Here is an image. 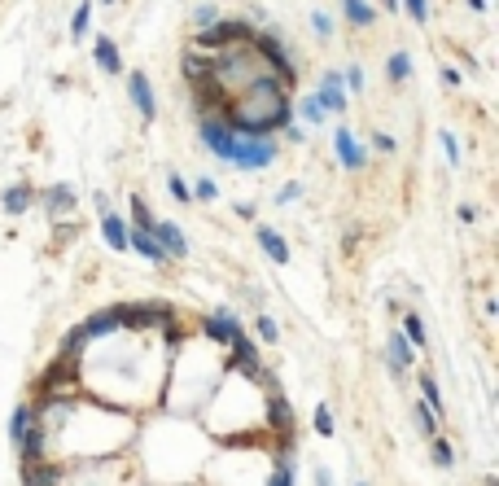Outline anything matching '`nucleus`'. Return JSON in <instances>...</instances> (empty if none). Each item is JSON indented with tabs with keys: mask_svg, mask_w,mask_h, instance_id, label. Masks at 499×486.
<instances>
[{
	"mask_svg": "<svg viewBox=\"0 0 499 486\" xmlns=\"http://www.w3.org/2000/svg\"><path fill=\"white\" fill-rule=\"evenodd\" d=\"M31 416H35V412H31V407H18V412H13V421H9V438H13V443L22 438V429H26V425H31Z\"/></svg>",
	"mask_w": 499,
	"mask_h": 486,
	"instance_id": "26",
	"label": "nucleus"
},
{
	"mask_svg": "<svg viewBox=\"0 0 499 486\" xmlns=\"http://www.w3.org/2000/svg\"><path fill=\"white\" fill-rule=\"evenodd\" d=\"M315 486H329V473L320 469V473H315Z\"/></svg>",
	"mask_w": 499,
	"mask_h": 486,
	"instance_id": "44",
	"label": "nucleus"
},
{
	"mask_svg": "<svg viewBox=\"0 0 499 486\" xmlns=\"http://www.w3.org/2000/svg\"><path fill=\"white\" fill-rule=\"evenodd\" d=\"M127 250H136V254H145L149 263H167V250L158 245V237L149 233V228H127Z\"/></svg>",
	"mask_w": 499,
	"mask_h": 486,
	"instance_id": "4",
	"label": "nucleus"
},
{
	"mask_svg": "<svg viewBox=\"0 0 499 486\" xmlns=\"http://www.w3.org/2000/svg\"><path fill=\"white\" fill-rule=\"evenodd\" d=\"M114 328H119V320H114V311H105V316H97V320H88V328H84V333H88V338H105V333H114Z\"/></svg>",
	"mask_w": 499,
	"mask_h": 486,
	"instance_id": "23",
	"label": "nucleus"
},
{
	"mask_svg": "<svg viewBox=\"0 0 499 486\" xmlns=\"http://www.w3.org/2000/svg\"><path fill=\"white\" fill-rule=\"evenodd\" d=\"M403 338L416 346V350H425L429 338H425V324H420V316H403Z\"/></svg>",
	"mask_w": 499,
	"mask_h": 486,
	"instance_id": "19",
	"label": "nucleus"
},
{
	"mask_svg": "<svg viewBox=\"0 0 499 486\" xmlns=\"http://www.w3.org/2000/svg\"><path fill=\"white\" fill-rule=\"evenodd\" d=\"M272 162H276V145H272V140H263V136H236L232 167L258 171V167H272Z\"/></svg>",
	"mask_w": 499,
	"mask_h": 486,
	"instance_id": "2",
	"label": "nucleus"
},
{
	"mask_svg": "<svg viewBox=\"0 0 499 486\" xmlns=\"http://www.w3.org/2000/svg\"><path fill=\"white\" fill-rule=\"evenodd\" d=\"M468 9L473 13H486V0H468Z\"/></svg>",
	"mask_w": 499,
	"mask_h": 486,
	"instance_id": "43",
	"label": "nucleus"
},
{
	"mask_svg": "<svg viewBox=\"0 0 499 486\" xmlns=\"http://www.w3.org/2000/svg\"><path fill=\"white\" fill-rule=\"evenodd\" d=\"M254 324H258V338H263V342H276V338H280V328H276V324H272L268 316H258Z\"/></svg>",
	"mask_w": 499,
	"mask_h": 486,
	"instance_id": "33",
	"label": "nucleus"
},
{
	"mask_svg": "<svg viewBox=\"0 0 499 486\" xmlns=\"http://www.w3.org/2000/svg\"><path fill=\"white\" fill-rule=\"evenodd\" d=\"M420 394H425V407L434 416H442V394H438V381L434 377H420Z\"/></svg>",
	"mask_w": 499,
	"mask_h": 486,
	"instance_id": "22",
	"label": "nucleus"
},
{
	"mask_svg": "<svg viewBox=\"0 0 499 486\" xmlns=\"http://www.w3.org/2000/svg\"><path fill=\"white\" fill-rule=\"evenodd\" d=\"M333 429H337V421H333V412H329V403H320V407H315V433H324V438H329Z\"/></svg>",
	"mask_w": 499,
	"mask_h": 486,
	"instance_id": "27",
	"label": "nucleus"
},
{
	"mask_svg": "<svg viewBox=\"0 0 499 486\" xmlns=\"http://www.w3.org/2000/svg\"><path fill=\"white\" fill-rule=\"evenodd\" d=\"M416 425H420V433H429V438H434V433H438V416L429 412V407H425V403H420V407H416Z\"/></svg>",
	"mask_w": 499,
	"mask_h": 486,
	"instance_id": "29",
	"label": "nucleus"
},
{
	"mask_svg": "<svg viewBox=\"0 0 499 486\" xmlns=\"http://www.w3.org/2000/svg\"><path fill=\"white\" fill-rule=\"evenodd\" d=\"M385 74H390V84H403L407 74H412V57H407V53H394V57L385 62Z\"/></svg>",
	"mask_w": 499,
	"mask_h": 486,
	"instance_id": "20",
	"label": "nucleus"
},
{
	"mask_svg": "<svg viewBox=\"0 0 499 486\" xmlns=\"http://www.w3.org/2000/svg\"><path fill=\"white\" fill-rule=\"evenodd\" d=\"M442 84H446V88H456V84H460V70L446 66V70H442Z\"/></svg>",
	"mask_w": 499,
	"mask_h": 486,
	"instance_id": "41",
	"label": "nucleus"
},
{
	"mask_svg": "<svg viewBox=\"0 0 499 486\" xmlns=\"http://www.w3.org/2000/svg\"><path fill=\"white\" fill-rule=\"evenodd\" d=\"M355 486H363V482H355Z\"/></svg>",
	"mask_w": 499,
	"mask_h": 486,
	"instance_id": "47",
	"label": "nucleus"
},
{
	"mask_svg": "<svg viewBox=\"0 0 499 486\" xmlns=\"http://www.w3.org/2000/svg\"><path fill=\"white\" fill-rule=\"evenodd\" d=\"M215 18H219V9H215V5H202V9L193 13V22H197V27H210Z\"/></svg>",
	"mask_w": 499,
	"mask_h": 486,
	"instance_id": "36",
	"label": "nucleus"
},
{
	"mask_svg": "<svg viewBox=\"0 0 499 486\" xmlns=\"http://www.w3.org/2000/svg\"><path fill=\"white\" fill-rule=\"evenodd\" d=\"M250 40H254L250 22H224V18H215L197 35V48H236V44H250Z\"/></svg>",
	"mask_w": 499,
	"mask_h": 486,
	"instance_id": "1",
	"label": "nucleus"
},
{
	"mask_svg": "<svg viewBox=\"0 0 499 486\" xmlns=\"http://www.w3.org/2000/svg\"><path fill=\"white\" fill-rule=\"evenodd\" d=\"M315 101H320L324 110H333V114H341V110H346V92H341V79H337L333 70L324 74V84H320V92H315Z\"/></svg>",
	"mask_w": 499,
	"mask_h": 486,
	"instance_id": "9",
	"label": "nucleus"
},
{
	"mask_svg": "<svg viewBox=\"0 0 499 486\" xmlns=\"http://www.w3.org/2000/svg\"><path fill=\"white\" fill-rule=\"evenodd\" d=\"M18 447H22V460H44V421H35V416H31V425L22 429Z\"/></svg>",
	"mask_w": 499,
	"mask_h": 486,
	"instance_id": "10",
	"label": "nucleus"
},
{
	"mask_svg": "<svg viewBox=\"0 0 499 486\" xmlns=\"http://www.w3.org/2000/svg\"><path fill=\"white\" fill-rule=\"evenodd\" d=\"M44 206H48L53 215H62V211L75 206V193H70L66 184H53V189H44Z\"/></svg>",
	"mask_w": 499,
	"mask_h": 486,
	"instance_id": "17",
	"label": "nucleus"
},
{
	"mask_svg": "<svg viewBox=\"0 0 499 486\" xmlns=\"http://www.w3.org/2000/svg\"><path fill=\"white\" fill-rule=\"evenodd\" d=\"M381 5H385V9H390V13H394V9H399V0H381Z\"/></svg>",
	"mask_w": 499,
	"mask_h": 486,
	"instance_id": "45",
	"label": "nucleus"
},
{
	"mask_svg": "<svg viewBox=\"0 0 499 486\" xmlns=\"http://www.w3.org/2000/svg\"><path fill=\"white\" fill-rule=\"evenodd\" d=\"M127 92H131V106H136L145 118L158 114V106H153V88H149V79H145V70H131V74H127Z\"/></svg>",
	"mask_w": 499,
	"mask_h": 486,
	"instance_id": "5",
	"label": "nucleus"
},
{
	"mask_svg": "<svg viewBox=\"0 0 499 486\" xmlns=\"http://www.w3.org/2000/svg\"><path fill=\"white\" fill-rule=\"evenodd\" d=\"M26 486H57V473H53V469H44L40 465V460H26Z\"/></svg>",
	"mask_w": 499,
	"mask_h": 486,
	"instance_id": "18",
	"label": "nucleus"
},
{
	"mask_svg": "<svg viewBox=\"0 0 499 486\" xmlns=\"http://www.w3.org/2000/svg\"><path fill=\"white\" fill-rule=\"evenodd\" d=\"M84 346H88V333H84V328H70L66 342H62V360H75V355L84 350Z\"/></svg>",
	"mask_w": 499,
	"mask_h": 486,
	"instance_id": "24",
	"label": "nucleus"
},
{
	"mask_svg": "<svg viewBox=\"0 0 499 486\" xmlns=\"http://www.w3.org/2000/svg\"><path fill=\"white\" fill-rule=\"evenodd\" d=\"M412 364H416V346L403 333H394L390 338V368H394V377H399L403 368H412Z\"/></svg>",
	"mask_w": 499,
	"mask_h": 486,
	"instance_id": "11",
	"label": "nucleus"
},
{
	"mask_svg": "<svg viewBox=\"0 0 499 486\" xmlns=\"http://www.w3.org/2000/svg\"><path fill=\"white\" fill-rule=\"evenodd\" d=\"M438 140H442V153H446V162H451V167H460V149H456V136H451V132H442Z\"/></svg>",
	"mask_w": 499,
	"mask_h": 486,
	"instance_id": "32",
	"label": "nucleus"
},
{
	"mask_svg": "<svg viewBox=\"0 0 499 486\" xmlns=\"http://www.w3.org/2000/svg\"><path fill=\"white\" fill-rule=\"evenodd\" d=\"M272 486H294V469H280V473L272 477Z\"/></svg>",
	"mask_w": 499,
	"mask_h": 486,
	"instance_id": "40",
	"label": "nucleus"
},
{
	"mask_svg": "<svg viewBox=\"0 0 499 486\" xmlns=\"http://www.w3.org/2000/svg\"><path fill=\"white\" fill-rule=\"evenodd\" d=\"M298 193H302V184H285V189H280V193H276V201H294V197H298Z\"/></svg>",
	"mask_w": 499,
	"mask_h": 486,
	"instance_id": "39",
	"label": "nucleus"
},
{
	"mask_svg": "<svg viewBox=\"0 0 499 486\" xmlns=\"http://www.w3.org/2000/svg\"><path fill=\"white\" fill-rule=\"evenodd\" d=\"M101 237L110 241V250H127V223H123L119 215L105 211V215H101Z\"/></svg>",
	"mask_w": 499,
	"mask_h": 486,
	"instance_id": "14",
	"label": "nucleus"
},
{
	"mask_svg": "<svg viewBox=\"0 0 499 486\" xmlns=\"http://www.w3.org/2000/svg\"><path fill=\"white\" fill-rule=\"evenodd\" d=\"M341 13H346L355 27H373L377 22V9L368 5V0H341Z\"/></svg>",
	"mask_w": 499,
	"mask_h": 486,
	"instance_id": "15",
	"label": "nucleus"
},
{
	"mask_svg": "<svg viewBox=\"0 0 499 486\" xmlns=\"http://www.w3.org/2000/svg\"><path fill=\"white\" fill-rule=\"evenodd\" d=\"M399 5L412 13V22H416V27H425V22H429V5H425V0H399Z\"/></svg>",
	"mask_w": 499,
	"mask_h": 486,
	"instance_id": "28",
	"label": "nucleus"
},
{
	"mask_svg": "<svg viewBox=\"0 0 499 486\" xmlns=\"http://www.w3.org/2000/svg\"><path fill=\"white\" fill-rule=\"evenodd\" d=\"M88 22H92V0H79V9H75V18H70V35H75V40L88 35Z\"/></svg>",
	"mask_w": 499,
	"mask_h": 486,
	"instance_id": "21",
	"label": "nucleus"
},
{
	"mask_svg": "<svg viewBox=\"0 0 499 486\" xmlns=\"http://www.w3.org/2000/svg\"><path fill=\"white\" fill-rule=\"evenodd\" d=\"M35 201V189L31 184H13V189H5V211L9 215H22L26 206Z\"/></svg>",
	"mask_w": 499,
	"mask_h": 486,
	"instance_id": "16",
	"label": "nucleus"
},
{
	"mask_svg": "<svg viewBox=\"0 0 499 486\" xmlns=\"http://www.w3.org/2000/svg\"><path fill=\"white\" fill-rule=\"evenodd\" d=\"M167 189H171V197H175V201H193V189L184 184L180 175H167Z\"/></svg>",
	"mask_w": 499,
	"mask_h": 486,
	"instance_id": "30",
	"label": "nucleus"
},
{
	"mask_svg": "<svg viewBox=\"0 0 499 486\" xmlns=\"http://www.w3.org/2000/svg\"><path fill=\"white\" fill-rule=\"evenodd\" d=\"M434 465H438V469H451V465H456V451H451V443H446V438H438V433H434Z\"/></svg>",
	"mask_w": 499,
	"mask_h": 486,
	"instance_id": "25",
	"label": "nucleus"
},
{
	"mask_svg": "<svg viewBox=\"0 0 499 486\" xmlns=\"http://www.w3.org/2000/svg\"><path fill=\"white\" fill-rule=\"evenodd\" d=\"M456 215H460V223H473V219H478V211H473V206H460Z\"/></svg>",
	"mask_w": 499,
	"mask_h": 486,
	"instance_id": "42",
	"label": "nucleus"
},
{
	"mask_svg": "<svg viewBox=\"0 0 499 486\" xmlns=\"http://www.w3.org/2000/svg\"><path fill=\"white\" fill-rule=\"evenodd\" d=\"M92 53H97V66H101L105 74H123V53L114 48V40H105V35H101Z\"/></svg>",
	"mask_w": 499,
	"mask_h": 486,
	"instance_id": "13",
	"label": "nucleus"
},
{
	"mask_svg": "<svg viewBox=\"0 0 499 486\" xmlns=\"http://www.w3.org/2000/svg\"><path fill=\"white\" fill-rule=\"evenodd\" d=\"M302 118L320 123V118H324V106H320V101H315V96H307V101H302Z\"/></svg>",
	"mask_w": 499,
	"mask_h": 486,
	"instance_id": "35",
	"label": "nucleus"
},
{
	"mask_svg": "<svg viewBox=\"0 0 499 486\" xmlns=\"http://www.w3.org/2000/svg\"><path fill=\"white\" fill-rule=\"evenodd\" d=\"M311 27H315V35H320V40H329V35H333V18L315 9V13H311Z\"/></svg>",
	"mask_w": 499,
	"mask_h": 486,
	"instance_id": "31",
	"label": "nucleus"
},
{
	"mask_svg": "<svg viewBox=\"0 0 499 486\" xmlns=\"http://www.w3.org/2000/svg\"><path fill=\"white\" fill-rule=\"evenodd\" d=\"M333 149H337V158H341V167H346V171H359V167H363V149L355 145V136L346 132V127H337Z\"/></svg>",
	"mask_w": 499,
	"mask_h": 486,
	"instance_id": "7",
	"label": "nucleus"
},
{
	"mask_svg": "<svg viewBox=\"0 0 499 486\" xmlns=\"http://www.w3.org/2000/svg\"><path fill=\"white\" fill-rule=\"evenodd\" d=\"M373 145H377L381 153H394V149H399V140H394V136H385V132H377V136H373Z\"/></svg>",
	"mask_w": 499,
	"mask_h": 486,
	"instance_id": "37",
	"label": "nucleus"
},
{
	"mask_svg": "<svg viewBox=\"0 0 499 486\" xmlns=\"http://www.w3.org/2000/svg\"><path fill=\"white\" fill-rule=\"evenodd\" d=\"M105 5H114V0H105Z\"/></svg>",
	"mask_w": 499,
	"mask_h": 486,
	"instance_id": "46",
	"label": "nucleus"
},
{
	"mask_svg": "<svg viewBox=\"0 0 499 486\" xmlns=\"http://www.w3.org/2000/svg\"><path fill=\"white\" fill-rule=\"evenodd\" d=\"M149 233L158 237V245L167 250V259H184V254H189V241H184V233H180L175 223H158V219H153Z\"/></svg>",
	"mask_w": 499,
	"mask_h": 486,
	"instance_id": "6",
	"label": "nucleus"
},
{
	"mask_svg": "<svg viewBox=\"0 0 499 486\" xmlns=\"http://www.w3.org/2000/svg\"><path fill=\"white\" fill-rule=\"evenodd\" d=\"M258 245L268 250V259H272V263H289V245H285V237L276 233V228L263 223V228H258Z\"/></svg>",
	"mask_w": 499,
	"mask_h": 486,
	"instance_id": "12",
	"label": "nucleus"
},
{
	"mask_svg": "<svg viewBox=\"0 0 499 486\" xmlns=\"http://www.w3.org/2000/svg\"><path fill=\"white\" fill-rule=\"evenodd\" d=\"M206 333L215 338L219 346H232L236 338H241V324H236V316H232V311H219L215 320H206Z\"/></svg>",
	"mask_w": 499,
	"mask_h": 486,
	"instance_id": "8",
	"label": "nucleus"
},
{
	"mask_svg": "<svg viewBox=\"0 0 499 486\" xmlns=\"http://www.w3.org/2000/svg\"><path fill=\"white\" fill-rule=\"evenodd\" d=\"M346 88L363 92V70H359V66H351V70H346Z\"/></svg>",
	"mask_w": 499,
	"mask_h": 486,
	"instance_id": "38",
	"label": "nucleus"
},
{
	"mask_svg": "<svg viewBox=\"0 0 499 486\" xmlns=\"http://www.w3.org/2000/svg\"><path fill=\"white\" fill-rule=\"evenodd\" d=\"M193 197H197V201H215V197H219V189H215V180H197V189H193Z\"/></svg>",
	"mask_w": 499,
	"mask_h": 486,
	"instance_id": "34",
	"label": "nucleus"
},
{
	"mask_svg": "<svg viewBox=\"0 0 499 486\" xmlns=\"http://www.w3.org/2000/svg\"><path fill=\"white\" fill-rule=\"evenodd\" d=\"M202 136H206V149L215 153V158L232 162V149H236V132L224 123V118H202Z\"/></svg>",
	"mask_w": 499,
	"mask_h": 486,
	"instance_id": "3",
	"label": "nucleus"
}]
</instances>
